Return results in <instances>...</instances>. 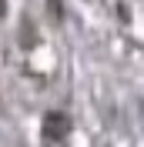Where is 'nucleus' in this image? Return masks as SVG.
<instances>
[{"instance_id":"obj_1","label":"nucleus","mask_w":144,"mask_h":147,"mask_svg":"<svg viewBox=\"0 0 144 147\" xmlns=\"http://www.w3.org/2000/svg\"><path fill=\"white\" fill-rule=\"evenodd\" d=\"M64 134H67V120L60 114H50L47 117V137H64Z\"/></svg>"},{"instance_id":"obj_2","label":"nucleus","mask_w":144,"mask_h":147,"mask_svg":"<svg viewBox=\"0 0 144 147\" xmlns=\"http://www.w3.org/2000/svg\"><path fill=\"white\" fill-rule=\"evenodd\" d=\"M0 13H3V0H0Z\"/></svg>"}]
</instances>
